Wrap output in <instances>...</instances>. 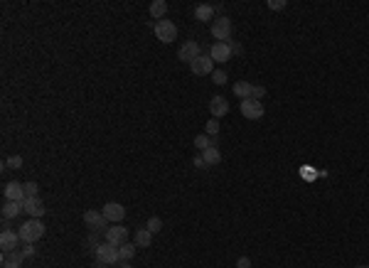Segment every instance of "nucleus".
Returning <instances> with one entry per match:
<instances>
[{"instance_id":"f257e3e1","label":"nucleus","mask_w":369,"mask_h":268,"mask_svg":"<svg viewBox=\"0 0 369 268\" xmlns=\"http://www.w3.org/2000/svg\"><path fill=\"white\" fill-rule=\"evenodd\" d=\"M18 234H20L23 243H35L37 239L45 236V224H42L40 219H30V221H25V224L20 226Z\"/></svg>"},{"instance_id":"f03ea898","label":"nucleus","mask_w":369,"mask_h":268,"mask_svg":"<svg viewBox=\"0 0 369 268\" xmlns=\"http://www.w3.org/2000/svg\"><path fill=\"white\" fill-rule=\"evenodd\" d=\"M94 251H96V261H99V263H104V266H118V263H121L118 246H113V243H108V241L99 243Z\"/></svg>"},{"instance_id":"7ed1b4c3","label":"nucleus","mask_w":369,"mask_h":268,"mask_svg":"<svg viewBox=\"0 0 369 268\" xmlns=\"http://www.w3.org/2000/svg\"><path fill=\"white\" fill-rule=\"evenodd\" d=\"M153 32H155V37H158L160 42H165V45L177 40V27H175L172 20H160V23H155Z\"/></svg>"},{"instance_id":"20e7f679","label":"nucleus","mask_w":369,"mask_h":268,"mask_svg":"<svg viewBox=\"0 0 369 268\" xmlns=\"http://www.w3.org/2000/svg\"><path fill=\"white\" fill-rule=\"evenodd\" d=\"M212 35L217 42H227L232 37V20L227 15H219L214 23H212Z\"/></svg>"},{"instance_id":"39448f33","label":"nucleus","mask_w":369,"mask_h":268,"mask_svg":"<svg viewBox=\"0 0 369 268\" xmlns=\"http://www.w3.org/2000/svg\"><path fill=\"white\" fill-rule=\"evenodd\" d=\"M190 72L197 74V77H205V74H212L214 72V59L210 54H200L192 64H190Z\"/></svg>"},{"instance_id":"423d86ee","label":"nucleus","mask_w":369,"mask_h":268,"mask_svg":"<svg viewBox=\"0 0 369 268\" xmlns=\"http://www.w3.org/2000/svg\"><path fill=\"white\" fill-rule=\"evenodd\" d=\"M239 108H241L244 118H249V121H259V118L264 116V106H261V101H256V99H244Z\"/></svg>"},{"instance_id":"0eeeda50","label":"nucleus","mask_w":369,"mask_h":268,"mask_svg":"<svg viewBox=\"0 0 369 268\" xmlns=\"http://www.w3.org/2000/svg\"><path fill=\"white\" fill-rule=\"evenodd\" d=\"M101 214L106 216V221H111V224H118V221L126 216V209H123V204H118V202H108V204H104Z\"/></svg>"},{"instance_id":"6e6552de","label":"nucleus","mask_w":369,"mask_h":268,"mask_svg":"<svg viewBox=\"0 0 369 268\" xmlns=\"http://www.w3.org/2000/svg\"><path fill=\"white\" fill-rule=\"evenodd\" d=\"M104 236H106V241H108V243L121 246V243H126V241H128V229H126V226L113 224L111 229H106V231H104Z\"/></svg>"},{"instance_id":"1a4fd4ad","label":"nucleus","mask_w":369,"mask_h":268,"mask_svg":"<svg viewBox=\"0 0 369 268\" xmlns=\"http://www.w3.org/2000/svg\"><path fill=\"white\" fill-rule=\"evenodd\" d=\"M3 194H5V202H25V187L20 182H8L3 187Z\"/></svg>"},{"instance_id":"9d476101","label":"nucleus","mask_w":369,"mask_h":268,"mask_svg":"<svg viewBox=\"0 0 369 268\" xmlns=\"http://www.w3.org/2000/svg\"><path fill=\"white\" fill-rule=\"evenodd\" d=\"M23 209L30 214V219H40L47 209H45V204H42V199L40 197H27L25 202H23Z\"/></svg>"},{"instance_id":"9b49d317","label":"nucleus","mask_w":369,"mask_h":268,"mask_svg":"<svg viewBox=\"0 0 369 268\" xmlns=\"http://www.w3.org/2000/svg\"><path fill=\"white\" fill-rule=\"evenodd\" d=\"M210 52H212L210 57H212L214 62H229V59H232V45H229V42H214Z\"/></svg>"},{"instance_id":"f8f14e48","label":"nucleus","mask_w":369,"mask_h":268,"mask_svg":"<svg viewBox=\"0 0 369 268\" xmlns=\"http://www.w3.org/2000/svg\"><path fill=\"white\" fill-rule=\"evenodd\" d=\"M84 224L89 226V229H104L106 231V216L101 214V212H96V209H89V212H84Z\"/></svg>"},{"instance_id":"ddd939ff","label":"nucleus","mask_w":369,"mask_h":268,"mask_svg":"<svg viewBox=\"0 0 369 268\" xmlns=\"http://www.w3.org/2000/svg\"><path fill=\"white\" fill-rule=\"evenodd\" d=\"M177 57H180L182 62H190V64H192V62L200 57V45H197V42H192V40H190V42H184V45L180 47Z\"/></svg>"},{"instance_id":"4468645a","label":"nucleus","mask_w":369,"mask_h":268,"mask_svg":"<svg viewBox=\"0 0 369 268\" xmlns=\"http://www.w3.org/2000/svg\"><path fill=\"white\" fill-rule=\"evenodd\" d=\"M20 234H15V231H10V229H5L3 234H0V248L3 251H15L18 246H20Z\"/></svg>"},{"instance_id":"2eb2a0df","label":"nucleus","mask_w":369,"mask_h":268,"mask_svg":"<svg viewBox=\"0 0 369 268\" xmlns=\"http://www.w3.org/2000/svg\"><path fill=\"white\" fill-rule=\"evenodd\" d=\"M210 111H212V118H222V116L229 113V101H227L224 96H212Z\"/></svg>"},{"instance_id":"dca6fc26","label":"nucleus","mask_w":369,"mask_h":268,"mask_svg":"<svg viewBox=\"0 0 369 268\" xmlns=\"http://www.w3.org/2000/svg\"><path fill=\"white\" fill-rule=\"evenodd\" d=\"M3 266H20L23 261H25V253H23V248H15V251H3Z\"/></svg>"},{"instance_id":"f3484780","label":"nucleus","mask_w":369,"mask_h":268,"mask_svg":"<svg viewBox=\"0 0 369 268\" xmlns=\"http://www.w3.org/2000/svg\"><path fill=\"white\" fill-rule=\"evenodd\" d=\"M165 13H167V3H165V0H153V3H150V18L153 20H165Z\"/></svg>"},{"instance_id":"a211bd4d","label":"nucleus","mask_w":369,"mask_h":268,"mask_svg":"<svg viewBox=\"0 0 369 268\" xmlns=\"http://www.w3.org/2000/svg\"><path fill=\"white\" fill-rule=\"evenodd\" d=\"M20 212H25L23 209V202H5L3 204V219L8 221V219H15Z\"/></svg>"},{"instance_id":"6ab92c4d","label":"nucleus","mask_w":369,"mask_h":268,"mask_svg":"<svg viewBox=\"0 0 369 268\" xmlns=\"http://www.w3.org/2000/svg\"><path fill=\"white\" fill-rule=\"evenodd\" d=\"M202 158H205V162H207V167H214V165H219V162H222V153L217 150V145H212V148H207V150L202 153Z\"/></svg>"},{"instance_id":"aec40b11","label":"nucleus","mask_w":369,"mask_h":268,"mask_svg":"<svg viewBox=\"0 0 369 268\" xmlns=\"http://www.w3.org/2000/svg\"><path fill=\"white\" fill-rule=\"evenodd\" d=\"M150 241H153V234H150L148 229H138V231L133 234V243H135V246H140V248H148V246H150Z\"/></svg>"},{"instance_id":"412c9836","label":"nucleus","mask_w":369,"mask_h":268,"mask_svg":"<svg viewBox=\"0 0 369 268\" xmlns=\"http://www.w3.org/2000/svg\"><path fill=\"white\" fill-rule=\"evenodd\" d=\"M212 13H214V8L207 5V3H202V5L195 8V18H197L200 23H210V20H212Z\"/></svg>"},{"instance_id":"4be33fe9","label":"nucleus","mask_w":369,"mask_h":268,"mask_svg":"<svg viewBox=\"0 0 369 268\" xmlns=\"http://www.w3.org/2000/svg\"><path fill=\"white\" fill-rule=\"evenodd\" d=\"M251 89H254V86H251L249 81H237V84L232 86V91H234L241 101H244V99H251Z\"/></svg>"},{"instance_id":"5701e85b","label":"nucleus","mask_w":369,"mask_h":268,"mask_svg":"<svg viewBox=\"0 0 369 268\" xmlns=\"http://www.w3.org/2000/svg\"><path fill=\"white\" fill-rule=\"evenodd\" d=\"M214 143H217V140H214L212 135H207V133H202V135H197V138H195V148H197V150H202V153H205L207 148H212Z\"/></svg>"},{"instance_id":"b1692460","label":"nucleus","mask_w":369,"mask_h":268,"mask_svg":"<svg viewBox=\"0 0 369 268\" xmlns=\"http://www.w3.org/2000/svg\"><path fill=\"white\" fill-rule=\"evenodd\" d=\"M133 253H135V243L126 241V243H121V246H118V256H121V261H131V258H133Z\"/></svg>"},{"instance_id":"393cba45","label":"nucleus","mask_w":369,"mask_h":268,"mask_svg":"<svg viewBox=\"0 0 369 268\" xmlns=\"http://www.w3.org/2000/svg\"><path fill=\"white\" fill-rule=\"evenodd\" d=\"M145 229H148L150 234H158V231L162 229V219H160V216H150L148 224H145Z\"/></svg>"},{"instance_id":"a878e982","label":"nucleus","mask_w":369,"mask_h":268,"mask_svg":"<svg viewBox=\"0 0 369 268\" xmlns=\"http://www.w3.org/2000/svg\"><path fill=\"white\" fill-rule=\"evenodd\" d=\"M205 131H207V135H212V138H214V135L219 133V118H210V121H207V126H205Z\"/></svg>"},{"instance_id":"bb28decb","label":"nucleus","mask_w":369,"mask_h":268,"mask_svg":"<svg viewBox=\"0 0 369 268\" xmlns=\"http://www.w3.org/2000/svg\"><path fill=\"white\" fill-rule=\"evenodd\" d=\"M212 81H214L217 86H224V84H227V72H222V69H214V72H212Z\"/></svg>"},{"instance_id":"cd10ccee","label":"nucleus","mask_w":369,"mask_h":268,"mask_svg":"<svg viewBox=\"0 0 369 268\" xmlns=\"http://www.w3.org/2000/svg\"><path fill=\"white\" fill-rule=\"evenodd\" d=\"M5 165L13 167V170H20V167H23V158H20V155H10V158L5 160Z\"/></svg>"},{"instance_id":"c85d7f7f","label":"nucleus","mask_w":369,"mask_h":268,"mask_svg":"<svg viewBox=\"0 0 369 268\" xmlns=\"http://www.w3.org/2000/svg\"><path fill=\"white\" fill-rule=\"evenodd\" d=\"M23 187H25V199H27V197H37V189H40L37 182H25Z\"/></svg>"},{"instance_id":"c756f323","label":"nucleus","mask_w":369,"mask_h":268,"mask_svg":"<svg viewBox=\"0 0 369 268\" xmlns=\"http://www.w3.org/2000/svg\"><path fill=\"white\" fill-rule=\"evenodd\" d=\"M264 96H266V89H264V86H254V89H251V99L261 101Z\"/></svg>"},{"instance_id":"7c9ffc66","label":"nucleus","mask_w":369,"mask_h":268,"mask_svg":"<svg viewBox=\"0 0 369 268\" xmlns=\"http://www.w3.org/2000/svg\"><path fill=\"white\" fill-rule=\"evenodd\" d=\"M192 165H195V167H197V170H205V167H207V162H205V158H202V153H200V155H195V158H192Z\"/></svg>"},{"instance_id":"2f4dec72","label":"nucleus","mask_w":369,"mask_h":268,"mask_svg":"<svg viewBox=\"0 0 369 268\" xmlns=\"http://www.w3.org/2000/svg\"><path fill=\"white\" fill-rule=\"evenodd\" d=\"M23 253H25V258H32V256L37 253V248H35V243H25V246H23Z\"/></svg>"},{"instance_id":"473e14b6","label":"nucleus","mask_w":369,"mask_h":268,"mask_svg":"<svg viewBox=\"0 0 369 268\" xmlns=\"http://www.w3.org/2000/svg\"><path fill=\"white\" fill-rule=\"evenodd\" d=\"M268 8L271 10H283L286 8V0H268Z\"/></svg>"},{"instance_id":"72a5a7b5","label":"nucleus","mask_w":369,"mask_h":268,"mask_svg":"<svg viewBox=\"0 0 369 268\" xmlns=\"http://www.w3.org/2000/svg\"><path fill=\"white\" fill-rule=\"evenodd\" d=\"M237 268H251V258H249V256H241V258L237 261Z\"/></svg>"},{"instance_id":"f704fd0d","label":"nucleus","mask_w":369,"mask_h":268,"mask_svg":"<svg viewBox=\"0 0 369 268\" xmlns=\"http://www.w3.org/2000/svg\"><path fill=\"white\" fill-rule=\"evenodd\" d=\"M232 54H241V45H232Z\"/></svg>"},{"instance_id":"c9c22d12","label":"nucleus","mask_w":369,"mask_h":268,"mask_svg":"<svg viewBox=\"0 0 369 268\" xmlns=\"http://www.w3.org/2000/svg\"><path fill=\"white\" fill-rule=\"evenodd\" d=\"M118 268H133V266H131L128 261H121V263H118Z\"/></svg>"},{"instance_id":"e433bc0d","label":"nucleus","mask_w":369,"mask_h":268,"mask_svg":"<svg viewBox=\"0 0 369 268\" xmlns=\"http://www.w3.org/2000/svg\"><path fill=\"white\" fill-rule=\"evenodd\" d=\"M3 268H20V266H3Z\"/></svg>"},{"instance_id":"4c0bfd02","label":"nucleus","mask_w":369,"mask_h":268,"mask_svg":"<svg viewBox=\"0 0 369 268\" xmlns=\"http://www.w3.org/2000/svg\"><path fill=\"white\" fill-rule=\"evenodd\" d=\"M357 268H369V266H357Z\"/></svg>"}]
</instances>
